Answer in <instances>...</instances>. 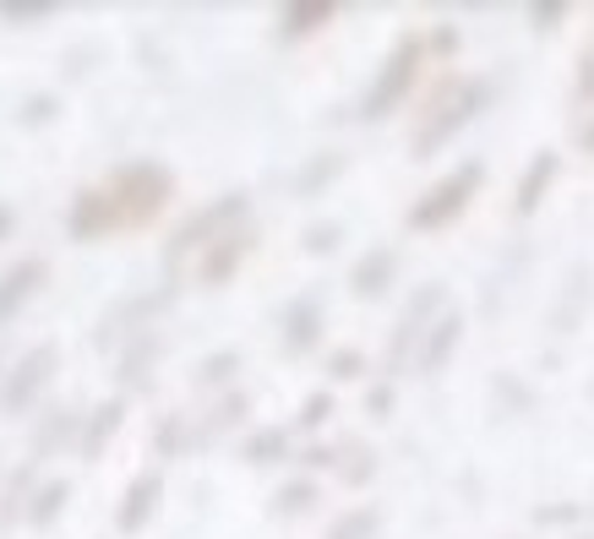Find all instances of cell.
Segmentation results:
<instances>
[{"label": "cell", "instance_id": "cell-16", "mask_svg": "<svg viewBox=\"0 0 594 539\" xmlns=\"http://www.w3.org/2000/svg\"><path fill=\"white\" fill-rule=\"evenodd\" d=\"M377 524H382V512H377V507H360V512L338 518L328 539H371V535H377Z\"/></svg>", "mask_w": 594, "mask_h": 539}, {"label": "cell", "instance_id": "cell-3", "mask_svg": "<svg viewBox=\"0 0 594 539\" xmlns=\"http://www.w3.org/2000/svg\"><path fill=\"white\" fill-rule=\"evenodd\" d=\"M426 61V44L409 33V39H398L393 55H388V66L377 76V87L366 93V121H382V115H393L398 104H403V93L414 87V71Z\"/></svg>", "mask_w": 594, "mask_h": 539}, {"label": "cell", "instance_id": "cell-35", "mask_svg": "<svg viewBox=\"0 0 594 539\" xmlns=\"http://www.w3.org/2000/svg\"><path fill=\"white\" fill-rule=\"evenodd\" d=\"M578 539H594V535H578Z\"/></svg>", "mask_w": 594, "mask_h": 539}, {"label": "cell", "instance_id": "cell-8", "mask_svg": "<svg viewBox=\"0 0 594 539\" xmlns=\"http://www.w3.org/2000/svg\"><path fill=\"white\" fill-rule=\"evenodd\" d=\"M246 213V197H224V203H213V207H202L197 218L175 235V251H192V246H207V235L213 229H224L229 218H240Z\"/></svg>", "mask_w": 594, "mask_h": 539}, {"label": "cell", "instance_id": "cell-5", "mask_svg": "<svg viewBox=\"0 0 594 539\" xmlns=\"http://www.w3.org/2000/svg\"><path fill=\"white\" fill-rule=\"evenodd\" d=\"M110 203L121 207V218L147 224L158 207L170 203V175H164L158 164H132V169H121V175H115V186H110Z\"/></svg>", "mask_w": 594, "mask_h": 539}, {"label": "cell", "instance_id": "cell-12", "mask_svg": "<svg viewBox=\"0 0 594 539\" xmlns=\"http://www.w3.org/2000/svg\"><path fill=\"white\" fill-rule=\"evenodd\" d=\"M39 278H44V262H17V268L0 278V322H6V317H11L33 289H39Z\"/></svg>", "mask_w": 594, "mask_h": 539}, {"label": "cell", "instance_id": "cell-30", "mask_svg": "<svg viewBox=\"0 0 594 539\" xmlns=\"http://www.w3.org/2000/svg\"><path fill=\"white\" fill-rule=\"evenodd\" d=\"M306 246H311V251H332V246H338V229H332V224H317V229L306 235Z\"/></svg>", "mask_w": 594, "mask_h": 539}, {"label": "cell", "instance_id": "cell-10", "mask_svg": "<svg viewBox=\"0 0 594 539\" xmlns=\"http://www.w3.org/2000/svg\"><path fill=\"white\" fill-rule=\"evenodd\" d=\"M115 224H121V213L110 203V191H82V197H76L71 229H76L82 240H93V235H104V229H115Z\"/></svg>", "mask_w": 594, "mask_h": 539}, {"label": "cell", "instance_id": "cell-29", "mask_svg": "<svg viewBox=\"0 0 594 539\" xmlns=\"http://www.w3.org/2000/svg\"><path fill=\"white\" fill-rule=\"evenodd\" d=\"M328 414H332V398H328V393H317V398H306V408H300V419H306V425H322Z\"/></svg>", "mask_w": 594, "mask_h": 539}, {"label": "cell", "instance_id": "cell-20", "mask_svg": "<svg viewBox=\"0 0 594 539\" xmlns=\"http://www.w3.org/2000/svg\"><path fill=\"white\" fill-rule=\"evenodd\" d=\"M328 17H332V6H289V11H284V28H289V33H311V28H322Z\"/></svg>", "mask_w": 594, "mask_h": 539}, {"label": "cell", "instance_id": "cell-28", "mask_svg": "<svg viewBox=\"0 0 594 539\" xmlns=\"http://www.w3.org/2000/svg\"><path fill=\"white\" fill-rule=\"evenodd\" d=\"M235 365H240V360H235V354H213V360H207V365H202V382H224V376H229V371H235Z\"/></svg>", "mask_w": 594, "mask_h": 539}, {"label": "cell", "instance_id": "cell-14", "mask_svg": "<svg viewBox=\"0 0 594 539\" xmlns=\"http://www.w3.org/2000/svg\"><path fill=\"white\" fill-rule=\"evenodd\" d=\"M246 251H252V229H235V235H224V240L213 246V257L202 262V278H207V283H218V278L235 268V262H240Z\"/></svg>", "mask_w": 594, "mask_h": 539}, {"label": "cell", "instance_id": "cell-15", "mask_svg": "<svg viewBox=\"0 0 594 539\" xmlns=\"http://www.w3.org/2000/svg\"><path fill=\"white\" fill-rule=\"evenodd\" d=\"M153 501H158V474H142V479H136L132 490H126V507H121V529H126V535L147 524Z\"/></svg>", "mask_w": 594, "mask_h": 539}, {"label": "cell", "instance_id": "cell-24", "mask_svg": "<svg viewBox=\"0 0 594 539\" xmlns=\"http://www.w3.org/2000/svg\"><path fill=\"white\" fill-rule=\"evenodd\" d=\"M317 501V485H289V490H278V512H306Z\"/></svg>", "mask_w": 594, "mask_h": 539}, {"label": "cell", "instance_id": "cell-17", "mask_svg": "<svg viewBox=\"0 0 594 539\" xmlns=\"http://www.w3.org/2000/svg\"><path fill=\"white\" fill-rule=\"evenodd\" d=\"M115 425H121V404H104L99 414H93V425H88V442H82V447H88V453H99V447L115 436Z\"/></svg>", "mask_w": 594, "mask_h": 539}, {"label": "cell", "instance_id": "cell-4", "mask_svg": "<svg viewBox=\"0 0 594 539\" xmlns=\"http://www.w3.org/2000/svg\"><path fill=\"white\" fill-rule=\"evenodd\" d=\"M442 305H448L442 283H420L414 289V300L403 305V317H398V328H393V343H388V371H403L414 360V343L431 333V322L442 317Z\"/></svg>", "mask_w": 594, "mask_h": 539}, {"label": "cell", "instance_id": "cell-13", "mask_svg": "<svg viewBox=\"0 0 594 539\" xmlns=\"http://www.w3.org/2000/svg\"><path fill=\"white\" fill-rule=\"evenodd\" d=\"M317 333H322V317H317V305H311V300H300V305L284 317V349H289V354H300V349H311V343H317Z\"/></svg>", "mask_w": 594, "mask_h": 539}, {"label": "cell", "instance_id": "cell-1", "mask_svg": "<svg viewBox=\"0 0 594 539\" xmlns=\"http://www.w3.org/2000/svg\"><path fill=\"white\" fill-rule=\"evenodd\" d=\"M485 99H491V82H485V76H448V82L437 87L431 110L420 115V132L409 136L414 158H431L459 126H469V121L485 110Z\"/></svg>", "mask_w": 594, "mask_h": 539}, {"label": "cell", "instance_id": "cell-22", "mask_svg": "<svg viewBox=\"0 0 594 539\" xmlns=\"http://www.w3.org/2000/svg\"><path fill=\"white\" fill-rule=\"evenodd\" d=\"M496 404H508L513 414H524V408H529V387H524V382H513V376H496Z\"/></svg>", "mask_w": 594, "mask_h": 539}, {"label": "cell", "instance_id": "cell-31", "mask_svg": "<svg viewBox=\"0 0 594 539\" xmlns=\"http://www.w3.org/2000/svg\"><path fill=\"white\" fill-rule=\"evenodd\" d=\"M366 408H371V414H388V408H393V387H371Z\"/></svg>", "mask_w": 594, "mask_h": 539}, {"label": "cell", "instance_id": "cell-6", "mask_svg": "<svg viewBox=\"0 0 594 539\" xmlns=\"http://www.w3.org/2000/svg\"><path fill=\"white\" fill-rule=\"evenodd\" d=\"M463 343V317L459 311H442L437 322H431V333L420 338V354H414V365H420V376H437L448 360H453V349Z\"/></svg>", "mask_w": 594, "mask_h": 539}, {"label": "cell", "instance_id": "cell-25", "mask_svg": "<svg viewBox=\"0 0 594 539\" xmlns=\"http://www.w3.org/2000/svg\"><path fill=\"white\" fill-rule=\"evenodd\" d=\"M66 496H71L66 485H50V490L39 496V507H33V524H50V518L61 512V501H66Z\"/></svg>", "mask_w": 594, "mask_h": 539}, {"label": "cell", "instance_id": "cell-7", "mask_svg": "<svg viewBox=\"0 0 594 539\" xmlns=\"http://www.w3.org/2000/svg\"><path fill=\"white\" fill-rule=\"evenodd\" d=\"M50 371H55V349L44 343V349H33V354L17 365V376H11V387H6V408H28L33 404V393L50 382Z\"/></svg>", "mask_w": 594, "mask_h": 539}, {"label": "cell", "instance_id": "cell-33", "mask_svg": "<svg viewBox=\"0 0 594 539\" xmlns=\"http://www.w3.org/2000/svg\"><path fill=\"white\" fill-rule=\"evenodd\" d=\"M584 147H590V153H594V121H590V126H584Z\"/></svg>", "mask_w": 594, "mask_h": 539}, {"label": "cell", "instance_id": "cell-34", "mask_svg": "<svg viewBox=\"0 0 594 539\" xmlns=\"http://www.w3.org/2000/svg\"><path fill=\"white\" fill-rule=\"evenodd\" d=\"M6 229H11V213H6V207H0V235H6Z\"/></svg>", "mask_w": 594, "mask_h": 539}, {"label": "cell", "instance_id": "cell-27", "mask_svg": "<svg viewBox=\"0 0 594 539\" xmlns=\"http://www.w3.org/2000/svg\"><path fill=\"white\" fill-rule=\"evenodd\" d=\"M338 169H344V158H322V164H311V169H306V180H300V186L311 191V186H322V180H332Z\"/></svg>", "mask_w": 594, "mask_h": 539}, {"label": "cell", "instance_id": "cell-23", "mask_svg": "<svg viewBox=\"0 0 594 539\" xmlns=\"http://www.w3.org/2000/svg\"><path fill=\"white\" fill-rule=\"evenodd\" d=\"M529 17H534V28H540V33H551V28H562L567 6H562V0H540V6H529Z\"/></svg>", "mask_w": 594, "mask_h": 539}, {"label": "cell", "instance_id": "cell-21", "mask_svg": "<svg viewBox=\"0 0 594 539\" xmlns=\"http://www.w3.org/2000/svg\"><path fill=\"white\" fill-rule=\"evenodd\" d=\"M371 474H377V453L355 447V453H349V464H344V479H349V485H366Z\"/></svg>", "mask_w": 594, "mask_h": 539}, {"label": "cell", "instance_id": "cell-11", "mask_svg": "<svg viewBox=\"0 0 594 539\" xmlns=\"http://www.w3.org/2000/svg\"><path fill=\"white\" fill-rule=\"evenodd\" d=\"M393 268H398V257L388 251V246L366 251V257L355 262V278H349V283H355V294H360V300H377V294L393 283Z\"/></svg>", "mask_w": 594, "mask_h": 539}, {"label": "cell", "instance_id": "cell-19", "mask_svg": "<svg viewBox=\"0 0 594 539\" xmlns=\"http://www.w3.org/2000/svg\"><path fill=\"white\" fill-rule=\"evenodd\" d=\"M284 453H289V436H284V431H263V436H252V447H246L252 464H273V458H284Z\"/></svg>", "mask_w": 594, "mask_h": 539}, {"label": "cell", "instance_id": "cell-32", "mask_svg": "<svg viewBox=\"0 0 594 539\" xmlns=\"http://www.w3.org/2000/svg\"><path fill=\"white\" fill-rule=\"evenodd\" d=\"M578 93H584V99H594V55H584V61H578Z\"/></svg>", "mask_w": 594, "mask_h": 539}, {"label": "cell", "instance_id": "cell-18", "mask_svg": "<svg viewBox=\"0 0 594 539\" xmlns=\"http://www.w3.org/2000/svg\"><path fill=\"white\" fill-rule=\"evenodd\" d=\"M534 524H540V529H567V524H584V507H578V501H556V507H534Z\"/></svg>", "mask_w": 594, "mask_h": 539}, {"label": "cell", "instance_id": "cell-9", "mask_svg": "<svg viewBox=\"0 0 594 539\" xmlns=\"http://www.w3.org/2000/svg\"><path fill=\"white\" fill-rule=\"evenodd\" d=\"M556 175H562V158H556V153H551V147H545V153H534V164H529L524 169V180H519V213H534V207L545 203V191H551V180H556Z\"/></svg>", "mask_w": 594, "mask_h": 539}, {"label": "cell", "instance_id": "cell-2", "mask_svg": "<svg viewBox=\"0 0 594 539\" xmlns=\"http://www.w3.org/2000/svg\"><path fill=\"white\" fill-rule=\"evenodd\" d=\"M480 164H463V169H453L448 180H437L420 203L409 207V229H442V224H453L463 207L474 203V191H480Z\"/></svg>", "mask_w": 594, "mask_h": 539}, {"label": "cell", "instance_id": "cell-26", "mask_svg": "<svg viewBox=\"0 0 594 539\" xmlns=\"http://www.w3.org/2000/svg\"><path fill=\"white\" fill-rule=\"evenodd\" d=\"M328 371L338 376V382H349V376H360V371H366V360H360L355 349H338V354L328 360Z\"/></svg>", "mask_w": 594, "mask_h": 539}]
</instances>
